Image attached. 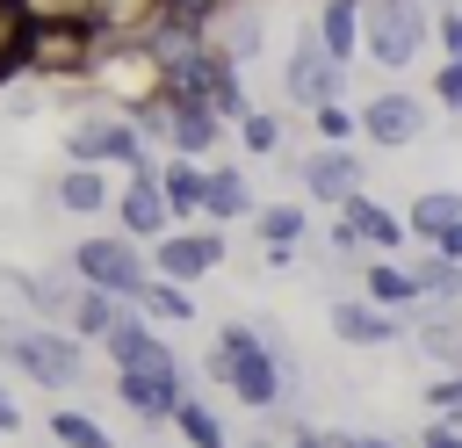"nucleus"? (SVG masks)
Returning <instances> with one entry per match:
<instances>
[{
	"instance_id": "1",
	"label": "nucleus",
	"mask_w": 462,
	"mask_h": 448,
	"mask_svg": "<svg viewBox=\"0 0 462 448\" xmlns=\"http://www.w3.org/2000/svg\"><path fill=\"white\" fill-rule=\"evenodd\" d=\"M209 354H217V390H231V397H238L245 412H260V419H274V412L296 397V383H303L296 347H289L267 318H231V325H217Z\"/></svg>"
},
{
	"instance_id": "2",
	"label": "nucleus",
	"mask_w": 462,
	"mask_h": 448,
	"mask_svg": "<svg viewBox=\"0 0 462 448\" xmlns=\"http://www.w3.org/2000/svg\"><path fill=\"white\" fill-rule=\"evenodd\" d=\"M0 369L22 376L29 390L72 397L87 383V347L65 325H43V318H0Z\"/></svg>"
},
{
	"instance_id": "3",
	"label": "nucleus",
	"mask_w": 462,
	"mask_h": 448,
	"mask_svg": "<svg viewBox=\"0 0 462 448\" xmlns=\"http://www.w3.org/2000/svg\"><path fill=\"white\" fill-rule=\"evenodd\" d=\"M152 159V137L137 130L130 108H94L65 123V166H101V173H130Z\"/></svg>"
},
{
	"instance_id": "4",
	"label": "nucleus",
	"mask_w": 462,
	"mask_h": 448,
	"mask_svg": "<svg viewBox=\"0 0 462 448\" xmlns=\"http://www.w3.org/2000/svg\"><path fill=\"white\" fill-rule=\"evenodd\" d=\"M433 43V0H368L361 7V58H375L383 72L419 65Z\"/></svg>"
},
{
	"instance_id": "5",
	"label": "nucleus",
	"mask_w": 462,
	"mask_h": 448,
	"mask_svg": "<svg viewBox=\"0 0 462 448\" xmlns=\"http://www.w3.org/2000/svg\"><path fill=\"white\" fill-rule=\"evenodd\" d=\"M65 275H72V282H87V289H108L116 303H137V289L152 282L144 246H130L116 224H108V231H87L79 246H65Z\"/></svg>"
},
{
	"instance_id": "6",
	"label": "nucleus",
	"mask_w": 462,
	"mask_h": 448,
	"mask_svg": "<svg viewBox=\"0 0 462 448\" xmlns=\"http://www.w3.org/2000/svg\"><path fill=\"white\" fill-rule=\"evenodd\" d=\"M361 123V152H411L433 130V101L419 87H375L368 101H354Z\"/></svg>"
},
{
	"instance_id": "7",
	"label": "nucleus",
	"mask_w": 462,
	"mask_h": 448,
	"mask_svg": "<svg viewBox=\"0 0 462 448\" xmlns=\"http://www.w3.org/2000/svg\"><path fill=\"white\" fill-rule=\"evenodd\" d=\"M231 260V238L217 231V224H173V231H159L152 246H144V267L159 275V282H202V275H217Z\"/></svg>"
},
{
	"instance_id": "8",
	"label": "nucleus",
	"mask_w": 462,
	"mask_h": 448,
	"mask_svg": "<svg viewBox=\"0 0 462 448\" xmlns=\"http://www.w3.org/2000/svg\"><path fill=\"white\" fill-rule=\"evenodd\" d=\"M289 166H296V188H303L310 210H339L354 188H368V152L361 145H310Z\"/></svg>"
},
{
	"instance_id": "9",
	"label": "nucleus",
	"mask_w": 462,
	"mask_h": 448,
	"mask_svg": "<svg viewBox=\"0 0 462 448\" xmlns=\"http://www.w3.org/2000/svg\"><path fill=\"white\" fill-rule=\"evenodd\" d=\"M282 101L289 108H318V101H346V65L339 58H325V43L310 36V22L296 29V43H289V65H282Z\"/></svg>"
},
{
	"instance_id": "10",
	"label": "nucleus",
	"mask_w": 462,
	"mask_h": 448,
	"mask_svg": "<svg viewBox=\"0 0 462 448\" xmlns=\"http://www.w3.org/2000/svg\"><path fill=\"white\" fill-rule=\"evenodd\" d=\"M108 217H116V231H123L130 246H152L159 231H173V217H166V202H159V152H152L144 166H130V173H123V188H116Z\"/></svg>"
},
{
	"instance_id": "11",
	"label": "nucleus",
	"mask_w": 462,
	"mask_h": 448,
	"mask_svg": "<svg viewBox=\"0 0 462 448\" xmlns=\"http://www.w3.org/2000/svg\"><path fill=\"white\" fill-rule=\"evenodd\" d=\"M195 390V376L188 369H173V376H159V369H116V405L144 426V434H166V419H173V405Z\"/></svg>"
},
{
	"instance_id": "12",
	"label": "nucleus",
	"mask_w": 462,
	"mask_h": 448,
	"mask_svg": "<svg viewBox=\"0 0 462 448\" xmlns=\"http://www.w3.org/2000/svg\"><path fill=\"white\" fill-rule=\"evenodd\" d=\"M101 354H108V369H159V376H173V369H188L180 354H173V340L144 318V311H123L108 332H101Z\"/></svg>"
},
{
	"instance_id": "13",
	"label": "nucleus",
	"mask_w": 462,
	"mask_h": 448,
	"mask_svg": "<svg viewBox=\"0 0 462 448\" xmlns=\"http://www.w3.org/2000/svg\"><path fill=\"white\" fill-rule=\"evenodd\" d=\"M325 325H332V340L354 347V354H375V347H397V340H404V318L375 311L361 289H339V296L325 303Z\"/></svg>"
},
{
	"instance_id": "14",
	"label": "nucleus",
	"mask_w": 462,
	"mask_h": 448,
	"mask_svg": "<svg viewBox=\"0 0 462 448\" xmlns=\"http://www.w3.org/2000/svg\"><path fill=\"white\" fill-rule=\"evenodd\" d=\"M253 210H260V188H253V173H245L238 159H209V166H202V224L231 231V224H245Z\"/></svg>"
},
{
	"instance_id": "15",
	"label": "nucleus",
	"mask_w": 462,
	"mask_h": 448,
	"mask_svg": "<svg viewBox=\"0 0 462 448\" xmlns=\"http://www.w3.org/2000/svg\"><path fill=\"white\" fill-rule=\"evenodd\" d=\"M354 289H361L375 311L404 318V325H411V311L426 303L419 282H411V267H404V253H375V260H361V267H354Z\"/></svg>"
},
{
	"instance_id": "16",
	"label": "nucleus",
	"mask_w": 462,
	"mask_h": 448,
	"mask_svg": "<svg viewBox=\"0 0 462 448\" xmlns=\"http://www.w3.org/2000/svg\"><path fill=\"white\" fill-rule=\"evenodd\" d=\"M339 217L354 224V238L368 246V260H375V253H411V231H404V217H397V210H390L375 188H354V195L339 202Z\"/></svg>"
},
{
	"instance_id": "17",
	"label": "nucleus",
	"mask_w": 462,
	"mask_h": 448,
	"mask_svg": "<svg viewBox=\"0 0 462 448\" xmlns=\"http://www.w3.org/2000/svg\"><path fill=\"white\" fill-rule=\"evenodd\" d=\"M108 202H116V173H101V166H65L58 181H51V210H65V217H108Z\"/></svg>"
},
{
	"instance_id": "18",
	"label": "nucleus",
	"mask_w": 462,
	"mask_h": 448,
	"mask_svg": "<svg viewBox=\"0 0 462 448\" xmlns=\"http://www.w3.org/2000/svg\"><path fill=\"white\" fill-rule=\"evenodd\" d=\"M245 224L260 231V246H303V238L318 231V210H310L303 195H260V210H253Z\"/></svg>"
},
{
	"instance_id": "19",
	"label": "nucleus",
	"mask_w": 462,
	"mask_h": 448,
	"mask_svg": "<svg viewBox=\"0 0 462 448\" xmlns=\"http://www.w3.org/2000/svg\"><path fill=\"white\" fill-rule=\"evenodd\" d=\"M361 7L368 0H318L310 7V36L325 43V58H339V65L361 58Z\"/></svg>"
},
{
	"instance_id": "20",
	"label": "nucleus",
	"mask_w": 462,
	"mask_h": 448,
	"mask_svg": "<svg viewBox=\"0 0 462 448\" xmlns=\"http://www.w3.org/2000/svg\"><path fill=\"white\" fill-rule=\"evenodd\" d=\"M159 202L173 224H202V159H159Z\"/></svg>"
},
{
	"instance_id": "21",
	"label": "nucleus",
	"mask_w": 462,
	"mask_h": 448,
	"mask_svg": "<svg viewBox=\"0 0 462 448\" xmlns=\"http://www.w3.org/2000/svg\"><path fill=\"white\" fill-rule=\"evenodd\" d=\"M166 434H173L180 448H231V426H224V412H217V405H209L202 390H188V397L173 405Z\"/></svg>"
},
{
	"instance_id": "22",
	"label": "nucleus",
	"mask_w": 462,
	"mask_h": 448,
	"mask_svg": "<svg viewBox=\"0 0 462 448\" xmlns=\"http://www.w3.org/2000/svg\"><path fill=\"white\" fill-rule=\"evenodd\" d=\"M231 137H238V152L245 159H289V116L282 108H245L238 123H231Z\"/></svg>"
},
{
	"instance_id": "23",
	"label": "nucleus",
	"mask_w": 462,
	"mask_h": 448,
	"mask_svg": "<svg viewBox=\"0 0 462 448\" xmlns=\"http://www.w3.org/2000/svg\"><path fill=\"white\" fill-rule=\"evenodd\" d=\"M130 311H144V318H152L159 332H173V325H195V318H202L195 289H188V282H159V275H152V282L137 289V303H130Z\"/></svg>"
},
{
	"instance_id": "24",
	"label": "nucleus",
	"mask_w": 462,
	"mask_h": 448,
	"mask_svg": "<svg viewBox=\"0 0 462 448\" xmlns=\"http://www.w3.org/2000/svg\"><path fill=\"white\" fill-rule=\"evenodd\" d=\"M72 275H65V260L58 267H43V275H22V318H43V325H65V311H72Z\"/></svg>"
},
{
	"instance_id": "25",
	"label": "nucleus",
	"mask_w": 462,
	"mask_h": 448,
	"mask_svg": "<svg viewBox=\"0 0 462 448\" xmlns=\"http://www.w3.org/2000/svg\"><path fill=\"white\" fill-rule=\"evenodd\" d=\"M123 311H130V303H116L108 289H87V282H79V289H72V311H65V332H72L79 347H101V332H108Z\"/></svg>"
},
{
	"instance_id": "26",
	"label": "nucleus",
	"mask_w": 462,
	"mask_h": 448,
	"mask_svg": "<svg viewBox=\"0 0 462 448\" xmlns=\"http://www.w3.org/2000/svg\"><path fill=\"white\" fill-rule=\"evenodd\" d=\"M397 217H404L411 246H426V238H433L440 224H455V217H462V188H419V195H411V202H404Z\"/></svg>"
},
{
	"instance_id": "27",
	"label": "nucleus",
	"mask_w": 462,
	"mask_h": 448,
	"mask_svg": "<svg viewBox=\"0 0 462 448\" xmlns=\"http://www.w3.org/2000/svg\"><path fill=\"white\" fill-rule=\"evenodd\" d=\"M404 267H411V282H419V296H426V303H455V311H462V267L433 260L426 246H411V253H404Z\"/></svg>"
},
{
	"instance_id": "28",
	"label": "nucleus",
	"mask_w": 462,
	"mask_h": 448,
	"mask_svg": "<svg viewBox=\"0 0 462 448\" xmlns=\"http://www.w3.org/2000/svg\"><path fill=\"white\" fill-rule=\"evenodd\" d=\"M43 426H51V441H58V448H116V434H108L87 405H58Z\"/></svg>"
},
{
	"instance_id": "29",
	"label": "nucleus",
	"mask_w": 462,
	"mask_h": 448,
	"mask_svg": "<svg viewBox=\"0 0 462 448\" xmlns=\"http://www.w3.org/2000/svg\"><path fill=\"white\" fill-rule=\"evenodd\" d=\"M310 145H361L354 101H318V108H310Z\"/></svg>"
},
{
	"instance_id": "30",
	"label": "nucleus",
	"mask_w": 462,
	"mask_h": 448,
	"mask_svg": "<svg viewBox=\"0 0 462 448\" xmlns=\"http://www.w3.org/2000/svg\"><path fill=\"white\" fill-rule=\"evenodd\" d=\"M426 419H448V426H462V369L455 376H426Z\"/></svg>"
},
{
	"instance_id": "31",
	"label": "nucleus",
	"mask_w": 462,
	"mask_h": 448,
	"mask_svg": "<svg viewBox=\"0 0 462 448\" xmlns=\"http://www.w3.org/2000/svg\"><path fill=\"white\" fill-rule=\"evenodd\" d=\"M426 101L462 116V58H433V79H426Z\"/></svg>"
},
{
	"instance_id": "32",
	"label": "nucleus",
	"mask_w": 462,
	"mask_h": 448,
	"mask_svg": "<svg viewBox=\"0 0 462 448\" xmlns=\"http://www.w3.org/2000/svg\"><path fill=\"white\" fill-rule=\"evenodd\" d=\"M433 58H462V7L455 0L433 7Z\"/></svg>"
},
{
	"instance_id": "33",
	"label": "nucleus",
	"mask_w": 462,
	"mask_h": 448,
	"mask_svg": "<svg viewBox=\"0 0 462 448\" xmlns=\"http://www.w3.org/2000/svg\"><path fill=\"white\" fill-rule=\"evenodd\" d=\"M318 448H397L390 434H361V426H310Z\"/></svg>"
},
{
	"instance_id": "34",
	"label": "nucleus",
	"mask_w": 462,
	"mask_h": 448,
	"mask_svg": "<svg viewBox=\"0 0 462 448\" xmlns=\"http://www.w3.org/2000/svg\"><path fill=\"white\" fill-rule=\"evenodd\" d=\"M426 253H433V260H448V267H462V217H455V224H440V231L426 238Z\"/></svg>"
},
{
	"instance_id": "35",
	"label": "nucleus",
	"mask_w": 462,
	"mask_h": 448,
	"mask_svg": "<svg viewBox=\"0 0 462 448\" xmlns=\"http://www.w3.org/2000/svg\"><path fill=\"white\" fill-rule=\"evenodd\" d=\"M411 448H462V426H448V419H426Z\"/></svg>"
},
{
	"instance_id": "36",
	"label": "nucleus",
	"mask_w": 462,
	"mask_h": 448,
	"mask_svg": "<svg viewBox=\"0 0 462 448\" xmlns=\"http://www.w3.org/2000/svg\"><path fill=\"white\" fill-rule=\"evenodd\" d=\"M29 419H22V397H14V383L0 376V434H22Z\"/></svg>"
},
{
	"instance_id": "37",
	"label": "nucleus",
	"mask_w": 462,
	"mask_h": 448,
	"mask_svg": "<svg viewBox=\"0 0 462 448\" xmlns=\"http://www.w3.org/2000/svg\"><path fill=\"white\" fill-rule=\"evenodd\" d=\"M260 260H267L274 275H289V267H303V246H260Z\"/></svg>"
},
{
	"instance_id": "38",
	"label": "nucleus",
	"mask_w": 462,
	"mask_h": 448,
	"mask_svg": "<svg viewBox=\"0 0 462 448\" xmlns=\"http://www.w3.org/2000/svg\"><path fill=\"white\" fill-rule=\"evenodd\" d=\"M282 448H318V434H310V426H303V434H289V441H282Z\"/></svg>"
},
{
	"instance_id": "39",
	"label": "nucleus",
	"mask_w": 462,
	"mask_h": 448,
	"mask_svg": "<svg viewBox=\"0 0 462 448\" xmlns=\"http://www.w3.org/2000/svg\"><path fill=\"white\" fill-rule=\"evenodd\" d=\"M231 448H282V441H267V434H253V441H231Z\"/></svg>"
}]
</instances>
